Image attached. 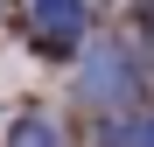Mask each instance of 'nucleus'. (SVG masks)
<instances>
[{"instance_id": "obj_2", "label": "nucleus", "mask_w": 154, "mask_h": 147, "mask_svg": "<svg viewBox=\"0 0 154 147\" xmlns=\"http://www.w3.org/2000/svg\"><path fill=\"white\" fill-rule=\"evenodd\" d=\"M119 91H133V70H126V56L105 42V49H91V70H84V98H119Z\"/></svg>"}, {"instance_id": "obj_1", "label": "nucleus", "mask_w": 154, "mask_h": 147, "mask_svg": "<svg viewBox=\"0 0 154 147\" xmlns=\"http://www.w3.org/2000/svg\"><path fill=\"white\" fill-rule=\"evenodd\" d=\"M28 35L42 49H77L84 42V0H28Z\"/></svg>"}, {"instance_id": "obj_4", "label": "nucleus", "mask_w": 154, "mask_h": 147, "mask_svg": "<svg viewBox=\"0 0 154 147\" xmlns=\"http://www.w3.org/2000/svg\"><path fill=\"white\" fill-rule=\"evenodd\" d=\"M140 21H147V42H154V0H147V7H140Z\"/></svg>"}, {"instance_id": "obj_3", "label": "nucleus", "mask_w": 154, "mask_h": 147, "mask_svg": "<svg viewBox=\"0 0 154 147\" xmlns=\"http://www.w3.org/2000/svg\"><path fill=\"white\" fill-rule=\"evenodd\" d=\"M7 147H56V119L49 112H21L14 133H7Z\"/></svg>"}]
</instances>
